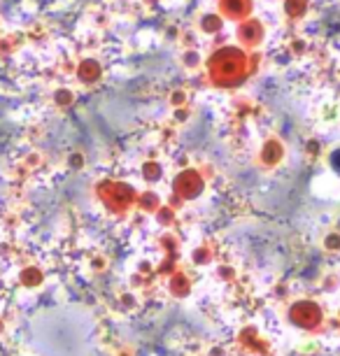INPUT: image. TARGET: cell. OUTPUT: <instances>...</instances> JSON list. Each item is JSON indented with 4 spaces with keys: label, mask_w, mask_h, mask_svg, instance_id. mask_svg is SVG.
<instances>
[{
    "label": "cell",
    "mask_w": 340,
    "mask_h": 356,
    "mask_svg": "<svg viewBox=\"0 0 340 356\" xmlns=\"http://www.w3.org/2000/svg\"><path fill=\"white\" fill-rule=\"evenodd\" d=\"M238 38L243 44L257 47L264 40V26L259 22H254V19H248V22H243V26L238 29Z\"/></svg>",
    "instance_id": "3957f363"
},
{
    "label": "cell",
    "mask_w": 340,
    "mask_h": 356,
    "mask_svg": "<svg viewBox=\"0 0 340 356\" xmlns=\"http://www.w3.org/2000/svg\"><path fill=\"white\" fill-rule=\"evenodd\" d=\"M248 72V58L236 47H222L210 58V75L219 84H238Z\"/></svg>",
    "instance_id": "6da1fadb"
},
{
    "label": "cell",
    "mask_w": 340,
    "mask_h": 356,
    "mask_svg": "<svg viewBox=\"0 0 340 356\" xmlns=\"http://www.w3.org/2000/svg\"><path fill=\"white\" fill-rule=\"evenodd\" d=\"M219 8L229 19H245L250 15L252 3L250 0H219Z\"/></svg>",
    "instance_id": "277c9868"
},
{
    "label": "cell",
    "mask_w": 340,
    "mask_h": 356,
    "mask_svg": "<svg viewBox=\"0 0 340 356\" xmlns=\"http://www.w3.org/2000/svg\"><path fill=\"white\" fill-rule=\"evenodd\" d=\"M145 177L159 179V177H161V168H159L156 163H147V165H145Z\"/></svg>",
    "instance_id": "9c48e42d"
},
{
    "label": "cell",
    "mask_w": 340,
    "mask_h": 356,
    "mask_svg": "<svg viewBox=\"0 0 340 356\" xmlns=\"http://www.w3.org/2000/svg\"><path fill=\"white\" fill-rule=\"evenodd\" d=\"M177 193L179 196H184V198H193V196H198L203 189V179H201V175L198 172H193V170H186L182 172L177 177Z\"/></svg>",
    "instance_id": "7a4b0ae2"
},
{
    "label": "cell",
    "mask_w": 340,
    "mask_h": 356,
    "mask_svg": "<svg viewBox=\"0 0 340 356\" xmlns=\"http://www.w3.org/2000/svg\"><path fill=\"white\" fill-rule=\"evenodd\" d=\"M282 154H284L282 145H280L277 140H268L266 147H264V152H261V161L266 165H275L277 161L282 159Z\"/></svg>",
    "instance_id": "5b68a950"
},
{
    "label": "cell",
    "mask_w": 340,
    "mask_h": 356,
    "mask_svg": "<svg viewBox=\"0 0 340 356\" xmlns=\"http://www.w3.org/2000/svg\"><path fill=\"white\" fill-rule=\"evenodd\" d=\"M284 10L289 17H301L305 15V10H308V0H286Z\"/></svg>",
    "instance_id": "52a82bcc"
},
{
    "label": "cell",
    "mask_w": 340,
    "mask_h": 356,
    "mask_svg": "<svg viewBox=\"0 0 340 356\" xmlns=\"http://www.w3.org/2000/svg\"><path fill=\"white\" fill-rule=\"evenodd\" d=\"M222 26H224V22H222V17H219V15H205L201 19V29L205 33H219V31H222Z\"/></svg>",
    "instance_id": "8992f818"
},
{
    "label": "cell",
    "mask_w": 340,
    "mask_h": 356,
    "mask_svg": "<svg viewBox=\"0 0 340 356\" xmlns=\"http://www.w3.org/2000/svg\"><path fill=\"white\" fill-rule=\"evenodd\" d=\"M331 163L336 165L338 170H340V149H336V152H333V156H331Z\"/></svg>",
    "instance_id": "8fae6325"
},
{
    "label": "cell",
    "mask_w": 340,
    "mask_h": 356,
    "mask_svg": "<svg viewBox=\"0 0 340 356\" xmlns=\"http://www.w3.org/2000/svg\"><path fill=\"white\" fill-rule=\"evenodd\" d=\"M79 75H82L86 82H93V79L98 77V65L93 63V61H86L84 65H82V70H79Z\"/></svg>",
    "instance_id": "ba28073f"
},
{
    "label": "cell",
    "mask_w": 340,
    "mask_h": 356,
    "mask_svg": "<svg viewBox=\"0 0 340 356\" xmlns=\"http://www.w3.org/2000/svg\"><path fill=\"white\" fill-rule=\"evenodd\" d=\"M184 103V93H172V105H182Z\"/></svg>",
    "instance_id": "30bf717a"
}]
</instances>
